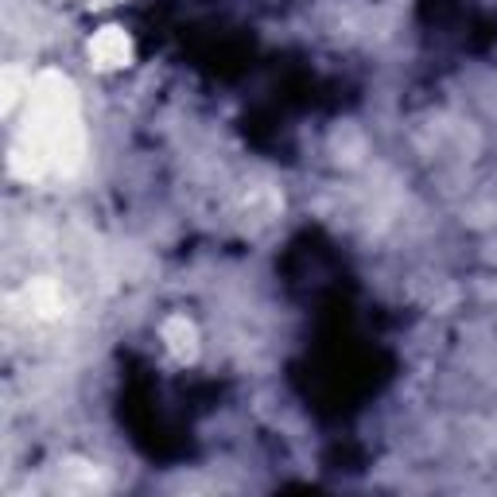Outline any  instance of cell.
I'll list each match as a JSON object with an SVG mask.
<instances>
[{
  "instance_id": "1",
  "label": "cell",
  "mask_w": 497,
  "mask_h": 497,
  "mask_svg": "<svg viewBox=\"0 0 497 497\" xmlns=\"http://www.w3.org/2000/svg\"><path fill=\"white\" fill-rule=\"evenodd\" d=\"M128 35L117 32V28H106L94 35V43H89V59L98 62V67H125L128 62Z\"/></svg>"
}]
</instances>
